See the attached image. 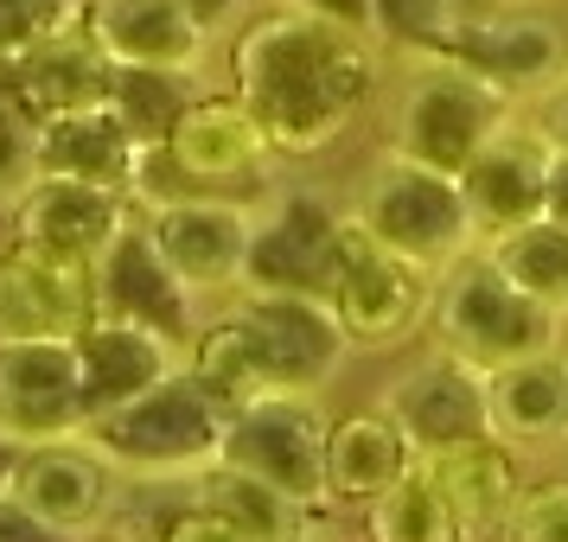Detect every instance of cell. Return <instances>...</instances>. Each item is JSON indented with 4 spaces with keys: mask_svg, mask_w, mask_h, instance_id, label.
<instances>
[{
    "mask_svg": "<svg viewBox=\"0 0 568 542\" xmlns=\"http://www.w3.org/2000/svg\"><path fill=\"white\" fill-rule=\"evenodd\" d=\"M231 71H236V96L256 109L275 154L333 147L377 90L371 39L326 27L313 13H294V7H282L275 20H256L236 39Z\"/></svg>",
    "mask_w": 568,
    "mask_h": 542,
    "instance_id": "1",
    "label": "cell"
},
{
    "mask_svg": "<svg viewBox=\"0 0 568 542\" xmlns=\"http://www.w3.org/2000/svg\"><path fill=\"white\" fill-rule=\"evenodd\" d=\"M428 326H435V345L460 351L479 370H505L517 358H542L562 345V313L530 300L486 249H466L447 275H435Z\"/></svg>",
    "mask_w": 568,
    "mask_h": 542,
    "instance_id": "2",
    "label": "cell"
},
{
    "mask_svg": "<svg viewBox=\"0 0 568 542\" xmlns=\"http://www.w3.org/2000/svg\"><path fill=\"white\" fill-rule=\"evenodd\" d=\"M352 217L384 249H396L403 262L428 268V275H447L466 249H479V231H473V211L460 198V180L435 173V166H422L409 154H396V147L364 173Z\"/></svg>",
    "mask_w": 568,
    "mask_h": 542,
    "instance_id": "3",
    "label": "cell"
},
{
    "mask_svg": "<svg viewBox=\"0 0 568 542\" xmlns=\"http://www.w3.org/2000/svg\"><path fill=\"white\" fill-rule=\"evenodd\" d=\"M83 434L97 440L122 472H141V479H192L199 466L217 460L224 409L192 384V370H180V377L154 384L148 396L97 415Z\"/></svg>",
    "mask_w": 568,
    "mask_h": 542,
    "instance_id": "4",
    "label": "cell"
},
{
    "mask_svg": "<svg viewBox=\"0 0 568 542\" xmlns=\"http://www.w3.org/2000/svg\"><path fill=\"white\" fill-rule=\"evenodd\" d=\"M428 58L466 64L486 78L505 103H542L568 83V20L542 7H498V13H460L454 32Z\"/></svg>",
    "mask_w": 568,
    "mask_h": 542,
    "instance_id": "5",
    "label": "cell"
},
{
    "mask_svg": "<svg viewBox=\"0 0 568 542\" xmlns=\"http://www.w3.org/2000/svg\"><path fill=\"white\" fill-rule=\"evenodd\" d=\"M505 115H511V103L486 78H473L466 64H447V58H422V71L403 83V103H396V122H389V147L460 180V166L479 154V141Z\"/></svg>",
    "mask_w": 568,
    "mask_h": 542,
    "instance_id": "6",
    "label": "cell"
},
{
    "mask_svg": "<svg viewBox=\"0 0 568 542\" xmlns=\"http://www.w3.org/2000/svg\"><path fill=\"white\" fill-rule=\"evenodd\" d=\"M326 415L313 409L301 389H268L256 402L224 415V440L217 460L236 472H256L268 485H282L294 504H320L326 498Z\"/></svg>",
    "mask_w": 568,
    "mask_h": 542,
    "instance_id": "7",
    "label": "cell"
},
{
    "mask_svg": "<svg viewBox=\"0 0 568 542\" xmlns=\"http://www.w3.org/2000/svg\"><path fill=\"white\" fill-rule=\"evenodd\" d=\"M338 326L352 345H403L409 333L428 326L435 307V275L403 262L364 231L358 217H345V243H338V275L326 287Z\"/></svg>",
    "mask_w": 568,
    "mask_h": 542,
    "instance_id": "8",
    "label": "cell"
},
{
    "mask_svg": "<svg viewBox=\"0 0 568 542\" xmlns=\"http://www.w3.org/2000/svg\"><path fill=\"white\" fill-rule=\"evenodd\" d=\"M236 319L250 333L262 389L320 396L338 377L345 351H352V338H345V326H338V313L326 294H250L236 307Z\"/></svg>",
    "mask_w": 568,
    "mask_h": 542,
    "instance_id": "9",
    "label": "cell"
},
{
    "mask_svg": "<svg viewBox=\"0 0 568 542\" xmlns=\"http://www.w3.org/2000/svg\"><path fill=\"white\" fill-rule=\"evenodd\" d=\"M13 498L27 504L52 536H90L103 530L122 491V466L109 460L90 434H64V440H32L20 447L13 466Z\"/></svg>",
    "mask_w": 568,
    "mask_h": 542,
    "instance_id": "10",
    "label": "cell"
},
{
    "mask_svg": "<svg viewBox=\"0 0 568 542\" xmlns=\"http://www.w3.org/2000/svg\"><path fill=\"white\" fill-rule=\"evenodd\" d=\"M141 224H148V236L160 243V256L173 262V275H180L199 300L243 287L256 211H243L236 198H224V192H180V198H160Z\"/></svg>",
    "mask_w": 568,
    "mask_h": 542,
    "instance_id": "11",
    "label": "cell"
},
{
    "mask_svg": "<svg viewBox=\"0 0 568 542\" xmlns=\"http://www.w3.org/2000/svg\"><path fill=\"white\" fill-rule=\"evenodd\" d=\"M97 313V262L45 249L13 231L0 249V338H78Z\"/></svg>",
    "mask_w": 568,
    "mask_h": 542,
    "instance_id": "12",
    "label": "cell"
},
{
    "mask_svg": "<svg viewBox=\"0 0 568 542\" xmlns=\"http://www.w3.org/2000/svg\"><path fill=\"white\" fill-rule=\"evenodd\" d=\"M154 154L166 160L192 192H231V185H250V180L268 173L275 141H268V129L256 122V109L231 90V96H192Z\"/></svg>",
    "mask_w": 568,
    "mask_h": 542,
    "instance_id": "13",
    "label": "cell"
},
{
    "mask_svg": "<svg viewBox=\"0 0 568 542\" xmlns=\"http://www.w3.org/2000/svg\"><path fill=\"white\" fill-rule=\"evenodd\" d=\"M338 217L320 192H294L268 205L250 231V262H243V294H326L338 275Z\"/></svg>",
    "mask_w": 568,
    "mask_h": 542,
    "instance_id": "14",
    "label": "cell"
},
{
    "mask_svg": "<svg viewBox=\"0 0 568 542\" xmlns=\"http://www.w3.org/2000/svg\"><path fill=\"white\" fill-rule=\"evenodd\" d=\"M389 421L409 434L415 453H440L460 440H486L491 434V396H486V370L466 364L460 351L435 345L428 358H415L384 396Z\"/></svg>",
    "mask_w": 568,
    "mask_h": 542,
    "instance_id": "15",
    "label": "cell"
},
{
    "mask_svg": "<svg viewBox=\"0 0 568 542\" xmlns=\"http://www.w3.org/2000/svg\"><path fill=\"white\" fill-rule=\"evenodd\" d=\"M0 428L20 447L83 434L78 338H0Z\"/></svg>",
    "mask_w": 568,
    "mask_h": 542,
    "instance_id": "16",
    "label": "cell"
},
{
    "mask_svg": "<svg viewBox=\"0 0 568 542\" xmlns=\"http://www.w3.org/2000/svg\"><path fill=\"white\" fill-rule=\"evenodd\" d=\"M549 160H556V147H549V134L537 129V115H530V122H524V115H505V122L479 141V154L460 166V198H466V211H473L479 243L542 217Z\"/></svg>",
    "mask_w": 568,
    "mask_h": 542,
    "instance_id": "17",
    "label": "cell"
},
{
    "mask_svg": "<svg viewBox=\"0 0 568 542\" xmlns=\"http://www.w3.org/2000/svg\"><path fill=\"white\" fill-rule=\"evenodd\" d=\"M97 313L134 319L148 333L173 338L180 351H192V338H199V294L173 275V262L160 256L148 224H134V217L97 256Z\"/></svg>",
    "mask_w": 568,
    "mask_h": 542,
    "instance_id": "18",
    "label": "cell"
},
{
    "mask_svg": "<svg viewBox=\"0 0 568 542\" xmlns=\"http://www.w3.org/2000/svg\"><path fill=\"white\" fill-rule=\"evenodd\" d=\"M32 173H58V180H90L109 192H134L148 173V147L134 141V129L122 122V109L109 103H78L58 109L39 122L32 141Z\"/></svg>",
    "mask_w": 568,
    "mask_h": 542,
    "instance_id": "19",
    "label": "cell"
},
{
    "mask_svg": "<svg viewBox=\"0 0 568 542\" xmlns=\"http://www.w3.org/2000/svg\"><path fill=\"white\" fill-rule=\"evenodd\" d=\"M78 370H83V428H90L97 415L148 396L166 377H180V345L134 326V319L90 313L78 326Z\"/></svg>",
    "mask_w": 568,
    "mask_h": 542,
    "instance_id": "20",
    "label": "cell"
},
{
    "mask_svg": "<svg viewBox=\"0 0 568 542\" xmlns=\"http://www.w3.org/2000/svg\"><path fill=\"white\" fill-rule=\"evenodd\" d=\"M83 27L97 32L109 64L134 71H180L192 78L205 58V20L185 0H83Z\"/></svg>",
    "mask_w": 568,
    "mask_h": 542,
    "instance_id": "21",
    "label": "cell"
},
{
    "mask_svg": "<svg viewBox=\"0 0 568 542\" xmlns=\"http://www.w3.org/2000/svg\"><path fill=\"white\" fill-rule=\"evenodd\" d=\"M134 192H109V185L90 180H58V173H32L27 192H20V211H13V231L45 243V249H64L78 262H97L122 236L129 224Z\"/></svg>",
    "mask_w": 568,
    "mask_h": 542,
    "instance_id": "22",
    "label": "cell"
},
{
    "mask_svg": "<svg viewBox=\"0 0 568 542\" xmlns=\"http://www.w3.org/2000/svg\"><path fill=\"white\" fill-rule=\"evenodd\" d=\"M415 460H422V472L435 479L447 517L460 523V536H505V517H511L517 491H524L517 460H511V447H505V440H498V434L460 440V447L415 453Z\"/></svg>",
    "mask_w": 568,
    "mask_h": 542,
    "instance_id": "23",
    "label": "cell"
},
{
    "mask_svg": "<svg viewBox=\"0 0 568 542\" xmlns=\"http://www.w3.org/2000/svg\"><path fill=\"white\" fill-rule=\"evenodd\" d=\"M13 71V96L45 122L58 109H78V103H103L109 96V78H115V64L109 52L97 45V32L71 20V27H58L52 39H39L27 58H13L7 64Z\"/></svg>",
    "mask_w": 568,
    "mask_h": 542,
    "instance_id": "24",
    "label": "cell"
},
{
    "mask_svg": "<svg viewBox=\"0 0 568 542\" xmlns=\"http://www.w3.org/2000/svg\"><path fill=\"white\" fill-rule=\"evenodd\" d=\"M486 396H491V434L505 447L568 440V358L562 351L486 370Z\"/></svg>",
    "mask_w": 568,
    "mask_h": 542,
    "instance_id": "25",
    "label": "cell"
},
{
    "mask_svg": "<svg viewBox=\"0 0 568 542\" xmlns=\"http://www.w3.org/2000/svg\"><path fill=\"white\" fill-rule=\"evenodd\" d=\"M409 466H415V447L389 421V409L338 415L326 428V498H338V504H371Z\"/></svg>",
    "mask_w": 568,
    "mask_h": 542,
    "instance_id": "26",
    "label": "cell"
},
{
    "mask_svg": "<svg viewBox=\"0 0 568 542\" xmlns=\"http://www.w3.org/2000/svg\"><path fill=\"white\" fill-rule=\"evenodd\" d=\"M192 504L211 511L224 523V536L243 542V536H301L307 523V504H294L282 485H268L256 472H236V466L211 460L192 472Z\"/></svg>",
    "mask_w": 568,
    "mask_h": 542,
    "instance_id": "27",
    "label": "cell"
},
{
    "mask_svg": "<svg viewBox=\"0 0 568 542\" xmlns=\"http://www.w3.org/2000/svg\"><path fill=\"white\" fill-rule=\"evenodd\" d=\"M479 249H486L530 300H542V307H556L568 319V231L556 217H530V224H517V231H498V236H486Z\"/></svg>",
    "mask_w": 568,
    "mask_h": 542,
    "instance_id": "28",
    "label": "cell"
},
{
    "mask_svg": "<svg viewBox=\"0 0 568 542\" xmlns=\"http://www.w3.org/2000/svg\"><path fill=\"white\" fill-rule=\"evenodd\" d=\"M185 370H192V384L205 389L224 415L243 409V402H256V396H268L262 389V370H256V351H250V333H243L236 313L192 338V364Z\"/></svg>",
    "mask_w": 568,
    "mask_h": 542,
    "instance_id": "29",
    "label": "cell"
},
{
    "mask_svg": "<svg viewBox=\"0 0 568 542\" xmlns=\"http://www.w3.org/2000/svg\"><path fill=\"white\" fill-rule=\"evenodd\" d=\"M364 511H371V536H384V542H454L460 536V523L447 517L435 479L422 472V460L403 479H389Z\"/></svg>",
    "mask_w": 568,
    "mask_h": 542,
    "instance_id": "30",
    "label": "cell"
},
{
    "mask_svg": "<svg viewBox=\"0 0 568 542\" xmlns=\"http://www.w3.org/2000/svg\"><path fill=\"white\" fill-rule=\"evenodd\" d=\"M109 103L122 109V122L134 129V141L154 154L192 96H185L180 71H134V64H115V78H109Z\"/></svg>",
    "mask_w": 568,
    "mask_h": 542,
    "instance_id": "31",
    "label": "cell"
},
{
    "mask_svg": "<svg viewBox=\"0 0 568 542\" xmlns=\"http://www.w3.org/2000/svg\"><path fill=\"white\" fill-rule=\"evenodd\" d=\"M454 20H460L454 0H377V39H389V45H403L415 58L435 52L454 32Z\"/></svg>",
    "mask_w": 568,
    "mask_h": 542,
    "instance_id": "32",
    "label": "cell"
},
{
    "mask_svg": "<svg viewBox=\"0 0 568 542\" xmlns=\"http://www.w3.org/2000/svg\"><path fill=\"white\" fill-rule=\"evenodd\" d=\"M71 20H83L78 0H0V64L27 58L39 39H52Z\"/></svg>",
    "mask_w": 568,
    "mask_h": 542,
    "instance_id": "33",
    "label": "cell"
},
{
    "mask_svg": "<svg viewBox=\"0 0 568 542\" xmlns=\"http://www.w3.org/2000/svg\"><path fill=\"white\" fill-rule=\"evenodd\" d=\"M505 536L517 542H568V485H530L517 491Z\"/></svg>",
    "mask_w": 568,
    "mask_h": 542,
    "instance_id": "34",
    "label": "cell"
},
{
    "mask_svg": "<svg viewBox=\"0 0 568 542\" xmlns=\"http://www.w3.org/2000/svg\"><path fill=\"white\" fill-rule=\"evenodd\" d=\"M32 141H39V115L20 96H0V192H27Z\"/></svg>",
    "mask_w": 568,
    "mask_h": 542,
    "instance_id": "35",
    "label": "cell"
},
{
    "mask_svg": "<svg viewBox=\"0 0 568 542\" xmlns=\"http://www.w3.org/2000/svg\"><path fill=\"white\" fill-rule=\"evenodd\" d=\"M282 7L313 13V20H326V27H345V32L377 39V0H282Z\"/></svg>",
    "mask_w": 568,
    "mask_h": 542,
    "instance_id": "36",
    "label": "cell"
},
{
    "mask_svg": "<svg viewBox=\"0 0 568 542\" xmlns=\"http://www.w3.org/2000/svg\"><path fill=\"white\" fill-rule=\"evenodd\" d=\"M20 536H52V530L13 498V485H0V542H20Z\"/></svg>",
    "mask_w": 568,
    "mask_h": 542,
    "instance_id": "37",
    "label": "cell"
},
{
    "mask_svg": "<svg viewBox=\"0 0 568 542\" xmlns=\"http://www.w3.org/2000/svg\"><path fill=\"white\" fill-rule=\"evenodd\" d=\"M537 129L549 134V147H556V154H568V83L556 90V96H542V103H537Z\"/></svg>",
    "mask_w": 568,
    "mask_h": 542,
    "instance_id": "38",
    "label": "cell"
},
{
    "mask_svg": "<svg viewBox=\"0 0 568 542\" xmlns=\"http://www.w3.org/2000/svg\"><path fill=\"white\" fill-rule=\"evenodd\" d=\"M542 217H556L568 231V154L549 160V192H542Z\"/></svg>",
    "mask_w": 568,
    "mask_h": 542,
    "instance_id": "39",
    "label": "cell"
},
{
    "mask_svg": "<svg viewBox=\"0 0 568 542\" xmlns=\"http://www.w3.org/2000/svg\"><path fill=\"white\" fill-rule=\"evenodd\" d=\"M185 7H192V13H199L205 27H224V20H231V13L243 7V0H185Z\"/></svg>",
    "mask_w": 568,
    "mask_h": 542,
    "instance_id": "40",
    "label": "cell"
},
{
    "mask_svg": "<svg viewBox=\"0 0 568 542\" xmlns=\"http://www.w3.org/2000/svg\"><path fill=\"white\" fill-rule=\"evenodd\" d=\"M13 466H20V440H13L7 428H0V485L13 479Z\"/></svg>",
    "mask_w": 568,
    "mask_h": 542,
    "instance_id": "41",
    "label": "cell"
}]
</instances>
